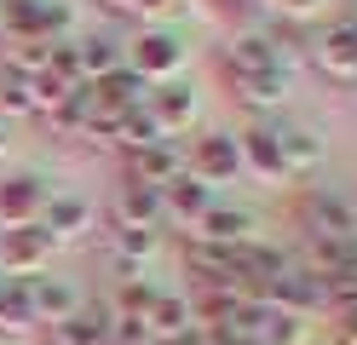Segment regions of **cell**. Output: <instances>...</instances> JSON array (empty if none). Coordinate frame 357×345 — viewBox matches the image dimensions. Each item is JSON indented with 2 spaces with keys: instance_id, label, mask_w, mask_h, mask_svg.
Segmentation results:
<instances>
[{
  "instance_id": "obj_1",
  "label": "cell",
  "mask_w": 357,
  "mask_h": 345,
  "mask_svg": "<svg viewBox=\"0 0 357 345\" xmlns=\"http://www.w3.org/2000/svg\"><path fill=\"white\" fill-rule=\"evenodd\" d=\"M225 81H271V75H294L288 69V52H282V40L277 35H265V29H236L225 40Z\"/></svg>"
},
{
  "instance_id": "obj_2",
  "label": "cell",
  "mask_w": 357,
  "mask_h": 345,
  "mask_svg": "<svg viewBox=\"0 0 357 345\" xmlns=\"http://www.w3.org/2000/svg\"><path fill=\"white\" fill-rule=\"evenodd\" d=\"M63 242L52 236L47 224H17V230H0V276H17V282H29V276L52 270V253Z\"/></svg>"
},
{
  "instance_id": "obj_3",
  "label": "cell",
  "mask_w": 357,
  "mask_h": 345,
  "mask_svg": "<svg viewBox=\"0 0 357 345\" xmlns=\"http://www.w3.org/2000/svg\"><path fill=\"white\" fill-rule=\"evenodd\" d=\"M185 40H178L173 29H139L127 46V69L132 75H144L150 86H162V81H178V69H185Z\"/></svg>"
},
{
  "instance_id": "obj_4",
  "label": "cell",
  "mask_w": 357,
  "mask_h": 345,
  "mask_svg": "<svg viewBox=\"0 0 357 345\" xmlns=\"http://www.w3.org/2000/svg\"><path fill=\"white\" fill-rule=\"evenodd\" d=\"M185 173H190V178H202L208 190H219V184L242 178L236 132H202V138H190V150H185Z\"/></svg>"
},
{
  "instance_id": "obj_5",
  "label": "cell",
  "mask_w": 357,
  "mask_h": 345,
  "mask_svg": "<svg viewBox=\"0 0 357 345\" xmlns=\"http://www.w3.org/2000/svg\"><path fill=\"white\" fill-rule=\"evenodd\" d=\"M300 230L305 236H357V207L340 196V190H328V184H311V190L300 196Z\"/></svg>"
},
{
  "instance_id": "obj_6",
  "label": "cell",
  "mask_w": 357,
  "mask_h": 345,
  "mask_svg": "<svg viewBox=\"0 0 357 345\" xmlns=\"http://www.w3.org/2000/svg\"><path fill=\"white\" fill-rule=\"evenodd\" d=\"M47 178L40 173H12L0 178V230H17V224H35L47 213Z\"/></svg>"
},
{
  "instance_id": "obj_7",
  "label": "cell",
  "mask_w": 357,
  "mask_h": 345,
  "mask_svg": "<svg viewBox=\"0 0 357 345\" xmlns=\"http://www.w3.org/2000/svg\"><path fill=\"white\" fill-rule=\"evenodd\" d=\"M24 299H29V316H35V322H52V328H58V322L70 316V311H81V305H86L81 288L70 282V276H52V270L29 276V282H24Z\"/></svg>"
},
{
  "instance_id": "obj_8",
  "label": "cell",
  "mask_w": 357,
  "mask_h": 345,
  "mask_svg": "<svg viewBox=\"0 0 357 345\" xmlns=\"http://www.w3.org/2000/svg\"><path fill=\"white\" fill-rule=\"evenodd\" d=\"M311 58H317L323 75L351 81V75H357V17H334L328 29L311 40Z\"/></svg>"
},
{
  "instance_id": "obj_9",
  "label": "cell",
  "mask_w": 357,
  "mask_h": 345,
  "mask_svg": "<svg viewBox=\"0 0 357 345\" xmlns=\"http://www.w3.org/2000/svg\"><path fill=\"white\" fill-rule=\"evenodd\" d=\"M109 213H116L121 230H155L167 213H162V190L155 184H139V178H121L116 196H109Z\"/></svg>"
},
{
  "instance_id": "obj_10",
  "label": "cell",
  "mask_w": 357,
  "mask_h": 345,
  "mask_svg": "<svg viewBox=\"0 0 357 345\" xmlns=\"http://www.w3.org/2000/svg\"><path fill=\"white\" fill-rule=\"evenodd\" d=\"M236 150H242V173H254L265 184H288V167H282V150H277L271 121H254L248 132H236Z\"/></svg>"
},
{
  "instance_id": "obj_11",
  "label": "cell",
  "mask_w": 357,
  "mask_h": 345,
  "mask_svg": "<svg viewBox=\"0 0 357 345\" xmlns=\"http://www.w3.org/2000/svg\"><path fill=\"white\" fill-rule=\"evenodd\" d=\"M178 173H185V150H178L173 138H155V144H144V150H127V178H139V184L167 190Z\"/></svg>"
},
{
  "instance_id": "obj_12",
  "label": "cell",
  "mask_w": 357,
  "mask_h": 345,
  "mask_svg": "<svg viewBox=\"0 0 357 345\" xmlns=\"http://www.w3.org/2000/svg\"><path fill=\"white\" fill-rule=\"evenodd\" d=\"M144 109H150L155 132H162V138H173V132H185V127L196 121V92H190L185 81H162V86H150Z\"/></svg>"
},
{
  "instance_id": "obj_13",
  "label": "cell",
  "mask_w": 357,
  "mask_h": 345,
  "mask_svg": "<svg viewBox=\"0 0 357 345\" xmlns=\"http://www.w3.org/2000/svg\"><path fill=\"white\" fill-rule=\"evenodd\" d=\"M271 132H277V150H282L288 178H300V173H317V167H323V155H328L323 132H311V127H300V121H277Z\"/></svg>"
},
{
  "instance_id": "obj_14",
  "label": "cell",
  "mask_w": 357,
  "mask_h": 345,
  "mask_svg": "<svg viewBox=\"0 0 357 345\" xmlns=\"http://www.w3.org/2000/svg\"><path fill=\"white\" fill-rule=\"evenodd\" d=\"M254 207H236V201H213L202 224H196V236L202 242H219V247H242V242H254Z\"/></svg>"
},
{
  "instance_id": "obj_15",
  "label": "cell",
  "mask_w": 357,
  "mask_h": 345,
  "mask_svg": "<svg viewBox=\"0 0 357 345\" xmlns=\"http://www.w3.org/2000/svg\"><path fill=\"white\" fill-rule=\"evenodd\" d=\"M40 224H47L58 242H70V236H81V230H93V201L75 196V190H52V196H47V213H40Z\"/></svg>"
},
{
  "instance_id": "obj_16",
  "label": "cell",
  "mask_w": 357,
  "mask_h": 345,
  "mask_svg": "<svg viewBox=\"0 0 357 345\" xmlns=\"http://www.w3.org/2000/svg\"><path fill=\"white\" fill-rule=\"evenodd\" d=\"M208 207H213V190H208L202 178H190V173H178L167 190H162V213L178 219V224H202Z\"/></svg>"
},
{
  "instance_id": "obj_17",
  "label": "cell",
  "mask_w": 357,
  "mask_h": 345,
  "mask_svg": "<svg viewBox=\"0 0 357 345\" xmlns=\"http://www.w3.org/2000/svg\"><path fill=\"white\" fill-rule=\"evenodd\" d=\"M150 339H185L196 334V316H190V293H155L150 305Z\"/></svg>"
},
{
  "instance_id": "obj_18",
  "label": "cell",
  "mask_w": 357,
  "mask_h": 345,
  "mask_svg": "<svg viewBox=\"0 0 357 345\" xmlns=\"http://www.w3.org/2000/svg\"><path fill=\"white\" fill-rule=\"evenodd\" d=\"M109 339V305H81L52 328V345H104Z\"/></svg>"
},
{
  "instance_id": "obj_19",
  "label": "cell",
  "mask_w": 357,
  "mask_h": 345,
  "mask_svg": "<svg viewBox=\"0 0 357 345\" xmlns=\"http://www.w3.org/2000/svg\"><path fill=\"white\" fill-rule=\"evenodd\" d=\"M155 247H162V230H116L109 265L121 276H144V259H155Z\"/></svg>"
},
{
  "instance_id": "obj_20",
  "label": "cell",
  "mask_w": 357,
  "mask_h": 345,
  "mask_svg": "<svg viewBox=\"0 0 357 345\" xmlns=\"http://www.w3.org/2000/svg\"><path fill=\"white\" fill-rule=\"evenodd\" d=\"M75 58H81V75H86V81H104L109 69L127 63V46H121L116 35H81V40H75Z\"/></svg>"
},
{
  "instance_id": "obj_21",
  "label": "cell",
  "mask_w": 357,
  "mask_h": 345,
  "mask_svg": "<svg viewBox=\"0 0 357 345\" xmlns=\"http://www.w3.org/2000/svg\"><path fill=\"white\" fill-rule=\"evenodd\" d=\"M12 115H40V98H35V81L29 75H0V121H12Z\"/></svg>"
},
{
  "instance_id": "obj_22",
  "label": "cell",
  "mask_w": 357,
  "mask_h": 345,
  "mask_svg": "<svg viewBox=\"0 0 357 345\" xmlns=\"http://www.w3.org/2000/svg\"><path fill=\"white\" fill-rule=\"evenodd\" d=\"M155 282H144V276H121V288H116V299H109V316H150V305H155Z\"/></svg>"
},
{
  "instance_id": "obj_23",
  "label": "cell",
  "mask_w": 357,
  "mask_h": 345,
  "mask_svg": "<svg viewBox=\"0 0 357 345\" xmlns=\"http://www.w3.org/2000/svg\"><path fill=\"white\" fill-rule=\"evenodd\" d=\"M12 52H6V69L12 75H29V81H40L47 75V63H52V40H6Z\"/></svg>"
},
{
  "instance_id": "obj_24",
  "label": "cell",
  "mask_w": 357,
  "mask_h": 345,
  "mask_svg": "<svg viewBox=\"0 0 357 345\" xmlns=\"http://www.w3.org/2000/svg\"><path fill=\"white\" fill-rule=\"evenodd\" d=\"M254 334H259V345H305V316H288V311H265Z\"/></svg>"
},
{
  "instance_id": "obj_25",
  "label": "cell",
  "mask_w": 357,
  "mask_h": 345,
  "mask_svg": "<svg viewBox=\"0 0 357 345\" xmlns=\"http://www.w3.org/2000/svg\"><path fill=\"white\" fill-rule=\"evenodd\" d=\"M271 6H277L282 17H294V23H305V17H323V12H328V0H271Z\"/></svg>"
},
{
  "instance_id": "obj_26",
  "label": "cell",
  "mask_w": 357,
  "mask_h": 345,
  "mask_svg": "<svg viewBox=\"0 0 357 345\" xmlns=\"http://www.w3.org/2000/svg\"><path fill=\"white\" fill-rule=\"evenodd\" d=\"M109 6H121V12H132V17H167L173 0H109Z\"/></svg>"
},
{
  "instance_id": "obj_27",
  "label": "cell",
  "mask_w": 357,
  "mask_h": 345,
  "mask_svg": "<svg viewBox=\"0 0 357 345\" xmlns=\"http://www.w3.org/2000/svg\"><path fill=\"white\" fill-rule=\"evenodd\" d=\"M6 144H12V121H0V155H6Z\"/></svg>"
},
{
  "instance_id": "obj_28",
  "label": "cell",
  "mask_w": 357,
  "mask_h": 345,
  "mask_svg": "<svg viewBox=\"0 0 357 345\" xmlns=\"http://www.w3.org/2000/svg\"><path fill=\"white\" fill-rule=\"evenodd\" d=\"M213 6H225V12H236V6H248V0H213Z\"/></svg>"
},
{
  "instance_id": "obj_29",
  "label": "cell",
  "mask_w": 357,
  "mask_h": 345,
  "mask_svg": "<svg viewBox=\"0 0 357 345\" xmlns=\"http://www.w3.org/2000/svg\"><path fill=\"white\" fill-rule=\"evenodd\" d=\"M104 345H116V339H104Z\"/></svg>"
}]
</instances>
